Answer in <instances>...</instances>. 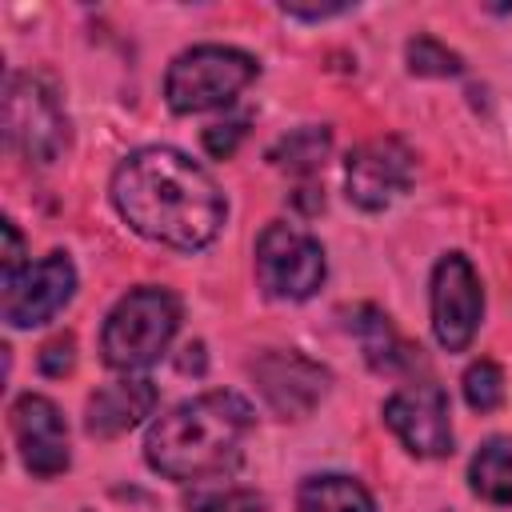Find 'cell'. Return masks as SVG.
<instances>
[{"mask_svg": "<svg viewBox=\"0 0 512 512\" xmlns=\"http://www.w3.org/2000/svg\"><path fill=\"white\" fill-rule=\"evenodd\" d=\"M112 204L132 232L196 252L216 240L224 224V192L192 156L152 144L136 148L112 172Z\"/></svg>", "mask_w": 512, "mask_h": 512, "instance_id": "6da1fadb", "label": "cell"}, {"mask_svg": "<svg viewBox=\"0 0 512 512\" xmlns=\"http://www.w3.org/2000/svg\"><path fill=\"white\" fill-rule=\"evenodd\" d=\"M252 408L236 392H204L164 412L144 440L148 464L168 480H212L240 464Z\"/></svg>", "mask_w": 512, "mask_h": 512, "instance_id": "7a4b0ae2", "label": "cell"}, {"mask_svg": "<svg viewBox=\"0 0 512 512\" xmlns=\"http://www.w3.org/2000/svg\"><path fill=\"white\" fill-rule=\"evenodd\" d=\"M180 324V304L168 288L144 284L116 300V308L104 320L100 352L104 364L116 372H140L164 356Z\"/></svg>", "mask_w": 512, "mask_h": 512, "instance_id": "3957f363", "label": "cell"}, {"mask_svg": "<svg viewBox=\"0 0 512 512\" xmlns=\"http://www.w3.org/2000/svg\"><path fill=\"white\" fill-rule=\"evenodd\" d=\"M252 76H256V60L248 52L224 48V44H200V48L180 52L168 64L164 100L180 116L208 112V108H220V104L236 100V92L248 88Z\"/></svg>", "mask_w": 512, "mask_h": 512, "instance_id": "277c9868", "label": "cell"}, {"mask_svg": "<svg viewBox=\"0 0 512 512\" xmlns=\"http://www.w3.org/2000/svg\"><path fill=\"white\" fill-rule=\"evenodd\" d=\"M4 140L32 164H52L68 148V116L56 92L36 76H8L4 84Z\"/></svg>", "mask_w": 512, "mask_h": 512, "instance_id": "5b68a950", "label": "cell"}, {"mask_svg": "<svg viewBox=\"0 0 512 512\" xmlns=\"http://www.w3.org/2000/svg\"><path fill=\"white\" fill-rule=\"evenodd\" d=\"M256 280L276 300H308L324 284V248L296 224H268L256 240Z\"/></svg>", "mask_w": 512, "mask_h": 512, "instance_id": "8992f818", "label": "cell"}, {"mask_svg": "<svg viewBox=\"0 0 512 512\" xmlns=\"http://www.w3.org/2000/svg\"><path fill=\"white\" fill-rule=\"evenodd\" d=\"M484 316V292L480 276L468 264L464 252H448L432 268V332L440 348L464 352L480 328Z\"/></svg>", "mask_w": 512, "mask_h": 512, "instance_id": "52a82bcc", "label": "cell"}, {"mask_svg": "<svg viewBox=\"0 0 512 512\" xmlns=\"http://www.w3.org/2000/svg\"><path fill=\"white\" fill-rule=\"evenodd\" d=\"M76 292V268L64 252H52L28 268H20L16 276H4V296H0V312L12 328H36L44 320H52Z\"/></svg>", "mask_w": 512, "mask_h": 512, "instance_id": "ba28073f", "label": "cell"}, {"mask_svg": "<svg viewBox=\"0 0 512 512\" xmlns=\"http://www.w3.org/2000/svg\"><path fill=\"white\" fill-rule=\"evenodd\" d=\"M384 424L400 436L412 456H448L452 452V420L448 396L440 384H404L384 400Z\"/></svg>", "mask_w": 512, "mask_h": 512, "instance_id": "9c48e42d", "label": "cell"}, {"mask_svg": "<svg viewBox=\"0 0 512 512\" xmlns=\"http://www.w3.org/2000/svg\"><path fill=\"white\" fill-rule=\"evenodd\" d=\"M344 184L348 200L364 212H380L392 200H400L412 184V152L396 136H376L364 140L360 148L348 152L344 164Z\"/></svg>", "mask_w": 512, "mask_h": 512, "instance_id": "30bf717a", "label": "cell"}, {"mask_svg": "<svg viewBox=\"0 0 512 512\" xmlns=\"http://www.w3.org/2000/svg\"><path fill=\"white\" fill-rule=\"evenodd\" d=\"M12 436L32 476H60L68 468V428L48 396H20L12 404Z\"/></svg>", "mask_w": 512, "mask_h": 512, "instance_id": "8fae6325", "label": "cell"}, {"mask_svg": "<svg viewBox=\"0 0 512 512\" xmlns=\"http://www.w3.org/2000/svg\"><path fill=\"white\" fill-rule=\"evenodd\" d=\"M256 388L280 416H304L312 412L328 392V372L312 364L300 352H264L252 364Z\"/></svg>", "mask_w": 512, "mask_h": 512, "instance_id": "7c38bea8", "label": "cell"}, {"mask_svg": "<svg viewBox=\"0 0 512 512\" xmlns=\"http://www.w3.org/2000/svg\"><path fill=\"white\" fill-rule=\"evenodd\" d=\"M152 408H156V384L144 380V376H136V380L124 376V380L104 384V388L88 400V420H84V428H88L92 436H100V440H112V436L136 428Z\"/></svg>", "mask_w": 512, "mask_h": 512, "instance_id": "4fadbf2b", "label": "cell"}, {"mask_svg": "<svg viewBox=\"0 0 512 512\" xmlns=\"http://www.w3.org/2000/svg\"><path fill=\"white\" fill-rule=\"evenodd\" d=\"M296 504H300V512H376L368 488L360 480L336 476V472L308 476L296 492Z\"/></svg>", "mask_w": 512, "mask_h": 512, "instance_id": "5bb4252c", "label": "cell"}, {"mask_svg": "<svg viewBox=\"0 0 512 512\" xmlns=\"http://www.w3.org/2000/svg\"><path fill=\"white\" fill-rule=\"evenodd\" d=\"M468 484L488 504H512V444L488 440L468 464Z\"/></svg>", "mask_w": 512, "mask_h": 512, "instance_id": "9a60e30c", "label": "cell"}, {"mask_svg": "<svg viewBox=\"0 0 512 512\" xmlns=\"http://www.w3.org/2000/svg\"><path fill=\"white\" fill-rule=\"evenodd\" d=\"M328 148H332V132L328 128H316V124L312 128H296L292 136H284L272 148V164H280V168H288L296 176H312L324 164Z\"/></svg>", "mask_w": 512, "mask_h": 512, "instance_id": "2e32d148", "label": "cell"}, {"mask_svg": "<svg viewBox=\"0 0 512 512\" xmlns=\"http://www.w3.org/2000/svg\"><path fill=\"white\" fill-rule=\"evenodd\" d=\"M364 316H368V320H352V328L360 332V344H364L368 364H372V368H396V364H408L412 356H408V348L396 340L388 316L376 312V308H364Z\"/></svg>", "mask_w": 512, "mask_h": 512, "instance_id": "e0dca14e", "label": "cell"}, {"mask_svg": "<svg viewBox=\"0 0 512 512\" xmlns=\"http://www.w3.org/2000/svg\"><path fill=\"white\" fill-rule=\"evenodd\" d=\"M464 400L476 412H492L504 404V372L496 360H476L464 372Z\"/></svg>", "mask_w": 512, "mask_h": 512, "instance_id": "ac0fdd59", "label": "cell"}, {"mask_svg": "<svg viewBox=\"0 0 512 512\" xmlns=\"http://www.w3.org/2000/svg\"><path fill=\"white\" fill-rule=\"evenodd\" d=\"M408 68L416 72V76H456L460 72V56L456 52H448L440 40H432V36H416L412 44H408Z\"/></svg>", "mask_w": 512, "mask_h": 512, "instance_id": "d6986e66", "label": "cell"}, {"mask_svg": "<svg viewBox=\"0 0 512 512\" xmlns=\"http://www.w3.org/2000/svg\"><path fill=\"white\" fill-rule=\"evenodd\" d=\"M188 512H264V500L244 488H224V492H200L188 500Z\"/></svg>", "mask_w": 512, "mask_h": 512, "instance_id": "ffe728a7", "label": "cell"}, {"mask_svg": "<svg viewBox=\"0 0 512 512\" xmlns=\"http://www.w3.org/2000/svg\"><path fill=\"white\" fill-rule=\"evenodd\" d=\"M76 364V340L72 336H56L40 348V372L44 376H64Z\"/></svg>", "mask_w": 512, "mask_h": 512, "instance_id": "44dd1931", "label": "cell"}, {"mask_svg": "<svg viewBox=\"0 0 512 512\" xmlns=\"http://www.w3.org/2000/svg\"><path fill=\"white\" fill-rule=\"evenodd\" d=\"M240 136H244V120L212 124V128H204V148H208L212 156H232L236 144H240Z\"/></svg>", "mask_w": 512, "mask_h": 512, "instance_id": "7402d4cb", "label": "cell"}, {"mask_svg": "<svg viewBox=\"0 0 512 512\" xmlns=\"http://www.w3.org/2000/svg\"><path fill=\"white\" fill-rule=\"evenodd\" d=\"M0 236H4V276H16L20 268H28L24 264V240H20V232H16L12 220L0 224Z\"/></svg>", "mask_w": 512, "mask_h": 512, "instance_id": "603a6c76", "label": "cell"}, {"mask_svg": "<svg viewBox=\"0 0 512 512\" xmlns=\"http://www.w3.org/2000/svg\"><path fill=\"white\" fill-rule=\"evenodd\" d=\"M280 12H284V16H296V20H324V16L348 12V4H332V8H296V4H284Z\"/></svg>", "mask_w": 512, "mask_h": 512, "instance_id": "cb8c5ba5", "label": "cell"}]
</instances>
